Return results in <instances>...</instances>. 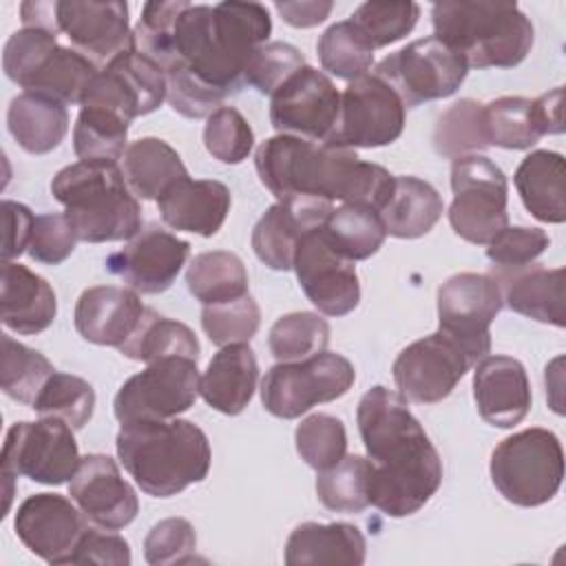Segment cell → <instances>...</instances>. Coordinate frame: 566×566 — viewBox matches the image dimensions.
<instances>
[{
    "mask_svg": "<svg viewBox=\"0 0 566 566\" xmlns=\"http://www.w3.org/2000/svg\"><path fill=\"white\" fill-rule=\"evenodd\" d=\"M358 431L374 467L369 504L389 517L418 513L442 484V460L409 402L382 385L367 389L356 409Z\"/></svg>",
    "mask_w": 566,
    "mask_h": 566,
    "instance_id": "6da1fadb",
    "label": "cell"
},
{
    "mask_svg": "<svg viewBox=\"0 0 566 566\" xmlns=\"http://www.w3.org/2000/svg\"><path fill=\"white\" fill-rule=\"evenodd\" d=\"M261 184L281 203H358L380 210L391 195L394 175L356 150L274 135L256 146Z\"/></svg>",
    "mask_w": 566,
    "mask_h": 566,
    "instance_id": "7a4b0ae2",
    "label": "cell"
},
{
    "mask_svg": "<svg viewBox=\"0 0 566 566\" xmlns=\"http://www.w3.org/2000/svg\"><path fill=\"white\" fill-rule=\"evenodd\" d=\"M270 33L272 18L261 2L188 4L175 22L177 64L230 97L245 86V66Z\"/></svg>",
    "mask_w": 566,
    "mask_h": 566,
    "instance_id": "3957f363",
    "label": "cell"
},
{
    "mask_svg": "<svg viewBox=\"0 0 566 566\" xmlns=\"http://www.w3.org/2000/svg\"><path fill=\"white\" fill-rule=\"evenodd\" d=\"M117 458L135 484L153 497H172L210 471V442L190 420L126 422L115 438Z\"/></svg>",
    "mask_w": 566,
    "mask_h": 566,
    "instance_id": "277c9868",
    "label": "cell"
},
{
    "mask_svg": "<svg viewBox=\"0 0 566 566\" xmlns=\"http://www.w3.org/2000/svg\"><path fill=\"white\" fill-rule=\"evenodd\" d=\"M51 192L86 243L130 241L142 230V208L115 161H75L62 168Z\"/></svg>",
    "mask_w": 566,
    "mask_h": 566,
    "instance_id": "5b68a950",
    "label": "cell"
},
{
    "mask_svg": "<svg viewBox=\"0 0 566 566\" xmlns=\"http://www.w3.org/2000/svg\"><path fill=\"white\" fill-rule=\"evenodd\" d=\"M433 38L458 51L469 69L517 66L533 46L535 29L515 2H436Z\"/></svg>",
    "mask_w": 566,
    "mask_h": 566,
    "instance_id": "8992f818",
    "label": "cell"
},
{
    "mask_svg": "<svg viewBox=\"0 0 566 566\" xmlns=\"http://www.w3.org/2000/svg\"><path fill=\"white\" fill-rule=\"evenodd\" d=\"M489 471L506 502L524 509L542 506L557 495L564 480L562 442L548 429H522L493 449Z\"/></svg>",
    "mask_w": 566,
    "mask_h": 566,
    "instance_id": "52a82bcc",
    "label": "cell"
},
{
    "mask_svg": "<svg viewBox=\"0 0 566 566\" xmlns=\"http://www.w3.org/2000/svg\"><path fill=\"white\" fill-rule=\"evenodd\" d=\"M356 380V369L343 354L318 352L294 363L272 365L261 380V402L268 413L294 420L321 402L343 398Z\"/></svg>",
    "mask_w": 566,
    "mask_h": 566,
    "instance_id": "ba28073f",
    "label": "cell"
},
{
    "mask_svg": "<svg viewBox=\"0 0 566 566\" xmlns=\"http://www.w3.org/2000/svg\"><path fill=\"white\" fill-rule=\"evenodd\" d=\"M2 480L9 511L13 478L24 475L38 484L60 486L71 482L80 464V449L73 429L55 418L38 422H15L9 427L2 444Z\"/></svg>",
    "mask_w": 566,
    "mask_h": 566,
    "instance_id": "9c48e42d",
    "label": "cell"
},
{
    "mask_svg": "<svg viewBox=\"0 0 566 566\" xmlns=\"http://www.w3.org/2000/svg\"><path fill=\"white\" fill-rule=\"evenodd\" d=\"M451 190L449 223L460 239L486 245L509 226V181L489 157L475 153L453 159Z\"/></svg>",
    "mask_w": 566,
    "mask_h": 566,
    "instance_id": "30bf717a",
    "label": "cell"
},
{
    "mask_svg": "<svg viewBox=\"0 0 566 566\" xmlns=\"http://www.w3.org/2000/svg\"><path fill=\"white\" fill-rule=\"evenodd\" d=\"M385 80L405 108L451 97L469 73L467 60L438 38H420L387 55L371 71Z\"/></svg>",
    "mask_w": 566,
    "mask_h": 566,
    "instance_id": "8fae6325",
    "label": "cell"
},
{
    "mask_svg": "<svg viewBox=\"0 0 566 566\" xmlns=\"http://www.w3.org/2000/svg\"><path fill=\"white\" fill-rule=\"evenodd\" d=\"M199 378L195 358L168 356L153 360L119 387L113 400V413L119 424L177 418L195 405Z\"/></svg>",
    "mask_w": 566,
    "mask_h": 566,
    "instance_id": "7c38bea8",
    "label": "cell"
},
{
    "mask_svg": "<svg viewBox=\"0 0 566 566\" xmlns=\"http://www.w3.org/2000/svg\"><path fill=\"white\" fill-rule=\"evenodd\" d=\"M405 104L376 73L347 82L340 113L325 144L340 148H380L394 144L405 130Z\"/></svg>",
    "mask_w": 566,
    "mask_h": 566,
    "instance_id": "4fadbf2b",
    "label": "cell"
},
{
    "mask_svg": "<svg viewBox=\"0 0 566 566\" xmlns=\"http://www.w3.org/2000/svg\"><path fill=\"white\" fill-rule=\"evenodd\" d=\"M502 307V290L491 274H453L438 287V329L453 338L475 365L491 352L489 327Z\"/></svg>",
    "mask_w": 566,
    "mask_h": 566,
    "instance_id": "5bb4252c",
    "label": "cell"
},
{
    "mask_svg": "<svg viewBox=\"0 0 566 566\" xmlns=\"http://www.w3.org/2000/svg\"><path fill=\"white\" fill-rule=\"evenodd\" d=\"M340 93L318 69L303 66L285 80L270 102V124L279 135L325 144L336 128Z\"/></svg>",
    "mask_w": 566,
    "mask_h": 566,
    "instance_id": "9a60e30c",
    "label": "cell"
},
{
    "mask_svg": "<svg viewBox=\"0 0 566 566\" xmlns=\"http://www.w3.org/2000/svg\"><path fill=\"white\" fill-rule=\"evenodd\" d=\"M473 367L462 347L440 329L407 345L394 360L391 374L407 402L436 405L444 400Z\"/></svg>",
    "mask_w": 566,
    "mask_h": 566,
    "instance_id": "2e32d148",
    "label": "cell"
},
{
    "mask_svg": "<svg viewBox=\"0 0 566 566\" xmlns=\"http://www.w3.org/2000/svg\"><path fill=\"white\" fill-rule=\"evenodd\" d=\"M292 270L305 296L321 314L345 316L358 307L360 283L356 265L327 243L321 226L298 239Z\"/></svg>",
    "mask_w": 566,
    "mask_h": 566,
    "instance_id": "e0dca14e",
    "label": "cell"
},
{
    "mask_svg": "<svg viewBox=\"0 0 566 566\" xmlns=\"http://www.w3.org/2000/svg\"><path fill=\"white\" fill-rule=\"evenodd\" d=\"M86 522L77 504L57 493L29 495L13 517L18 539L49 564H73Z\"/></svg>",
    "mask_w": 566,
    "mask_h": 566,
    "instance_id": "ac0fdd59",
    "label": "cell"
},
{
    "mask_svg": "<svg viewBox=\"0 0 566 566\" xmlns=\"http://www.w3.org/2000/svg\"><path fill=\"white\" fill-rule=\"evenodd\" d=\"M188 254V241L153 223L113 252L106 259V270L137 294H161L175 283Z\"/></svg>",
    "mask_w": 566,
    "mask_h": 566,
    "instance_id": "d6986e66",
    "label": "cell"
},
{
    "mask_svg": "<svg viewBox=\"0 0 566 566\" xmlns=\"http://www.w3.org/2000/svg\"><path fill=\"white\" fill-rule=\"evenodd\" d=\"M55 24L57 33L69 38L71 49L86 55L99 69L119 53L133 49L126 2L55 0Z\"/></svg>",
    "mask_w": 566,
    "mask_h": 566,
    "instance_id": "ffe728a7",
    "label": "cell"
},
{
    "mask_svg": "<svg viewBox=\"0 0 566 566\" xmlns=\"http://www.w3.org/2000/svg\"><path fill=\"white\" fill-rule=\"evenodd\" d=\"M69 495L91 524L106 531L128 526L139 511L135 489L122 478L117 462L104 453H88L80 460Z\"/></svg>",
    "mask_w": 566,
    "mask_h": 566,
    "instance_id": "44dd1931",
    "label": "cell"
},
{
    "mask_svg": "<svg viewBox=\"0 0 566 566\" xmlns=\"http://www.w3.org/2000/svg\"><path fill=\"white\" fill-rule=\"evenodd\" d=\"M473 398L484 422L511 429L520 424L533 402L524 365L513 356H484L475 363Z\"/></svg>",
    "mask_w": 566,
    "mask_h": 566,
    "instance_id": "7402d4cb",
    "label": "cell"
},
{
    "mask_svg": "<svg viewBox=\"0 0 566 566\" xmlns=\"http://www.w3.org/2000/svg\"><path fill=\"white\" fill-rule=\"evenodd\" d=\"M146 305L130 287L95 285L80 294L75 303V329L93 345L119 349L135 332Z\"/></svg>",
    "mask_w": 566,
    "mask_h": 566,
    "instance_id": "603a6c76",
    "label": "cell"
},
{
    "mask_svg": "<svg viewBox=\"0 0 566 566\" xmlns=\"http://www.w3.org/2000/svg\"><path fill=\"white\" fill-rule=\"evenodd\" d=\"M230 190L217 179L175 181L159 199L157 208L161 221L177 232H192L199 237H214L230 212Z\"/></svg>",
    "mask_w": 566,
    "mask_h": 566,
    "instance_id": "cb8c5ba5",
    "label": "cell"
},
{
    "mask_svg": "<svg viewBox=\"0 0 566 566\" xmlns=\"http://www.w3.org/2000/svg\"><path fill=\"white\" fill-rule=\"evenodd\" d=\"M334 210L329 203H281L270 206L252 228V250L270 270L287 272L294 268L298 239L321 226Z\"/></svg>",
    "mask_w": 566,
    "mask_h": 566,
    "instance_id": "d4e9b609",
    "label": "cell"
},
{
    "mask_svg": "<svg viewBox=\"0 0 566 566\" xmlns=\"http://www.w3.org/2000/svg\"><path fill=\"white\" fill-rule=\"evenodd\" d=\"M0 276L2 325L24 336L44 332L57 314V298L49 281L13 261H2Z\"/></svg>",
    "mask_w": 566,
    "mask_h": 566,
    "instance_id": "484cf974",
    "label": "cell"
},
{
    "mask_svg": "<svg viewBox=\"0 0 566 566\" xmlns=\"http://www.w3.org/2000/svg\"><path fill=\"white\" fill-rule=\"evenodd\" d=\"M259 380V363L248 343L221 347L199 378V396L208 407L239 416L252 400Z\"/></svg>",
    "mask_w": 566,
    "mask_h": 566,
    "instance_id": "4316f807",
    "label": "cell"
},
{
    "mask_svg": "<svg viewBox=\"0 0 566 566\" xmlns=\"http://www.w3.org/2000/svg\"><path fill=\"white\" fill-rule=\"evenodd\" d=\"M564 268H544L531 263L522 270L500 274L493 279L500 283L502 301L506 303L509 310L539 323L564 327Z\"/></svg>",
    "mask_w": 566,
    "mask_h": 566,
    "instance_id": "83f0119b",
    "label": "cell"
},
{
    "mask_svg": "<svg viewBox=\"0 0 566 566\" xmlns=\"http://www.w3.org/2000/svg\"><path fill=\"white\" fill-rule=\"evenodd\" d=\"M367 544L358 526L349 522H303L294 526L285 542L287 566L310 564H349L360 566L365 562Z\"/></svg>",
    "mask_w": 566,
    "mask_h": 566,
    "instance_id": "f1b7e54d",
    "label": "cell"
},
{
    "mask_svg": "<svg viewBox=\"0 0 566 566\" xmlns=\"http://www.w3.org/2000/svg\"><path fill=\"white\" fill-rule=\"evenodd\" d=\"M564 179L566 164L564 157L555 150L528 153L513 175L524 208L544 223L566 221Z\"/></svg>",
    "mask_w": 566,
    "mask_h": 566,
    "instance_id": "f546056e",
    "label": "cell"
},
{
    "mask_svg": "<svg viewBox=\"0 0 566 566\" xmlns=\"http://www.w3.org/2000/svg\"><path fill=\"white\" fill-rule=\"evenodd\" d=\"M444 210L438 190L413 175L394 177V188L378 210L385 232L396 239H418L431 232Z\"/></svg>",
    "mask_w": 566,
    "mask_h": 566,
    "instance_id": "4dcf8cb0",
    "label": "cell"
},
{
    "mask_svg": "<svg viewBox=\"0 0 566 566\" xmlns=\"http://www.w3.org/2000/svg\"><path fill=\"white\" fill-rule=\"evenodd\" d=\"M7 128L15 144L31 155L55 150L69 133L64 104L35 93H20L9 102Z\"/></svg>",
    "mask_w": 566,
    "mask_h": 566,
    "instance_id": "1f68e13d",
    "label": "cell"
},
{
    "mask_svg": "<svg viewBox=\"0 0 566 566\" xmlns=\"http://www.w3.org/2000/svg\"><path fill=\"white\" fill-rule=\"evenodd\" d=\"M124 177L135 197L157 201L175 181L188 177V170L168 142L142 137L124 153Z\"/></svg>",
    "mask_w": 566,
    "mask_h": 566,
    "instance_id": "d6a6232c",
    "label": "cell"
},
{
    "mask_svg": "<svg viewBox=\"0 0 566 566\" xmlns=\"http://www.w3.org/2000/svg\"><path fill=\"white\" fill-rule=\"evenodd\" d=\"M99 73L86 55L75 49L57 44L49 57L35 69V73L22 84L24 93L44 95L64 106L82 104L91 82Z\"/></svg>",
    "mask_w": 566,
    "mask_h": 566,
    "instance_id": "836d02e7",
    "label": "cell"
},
{
    "mask_svg": "<svg viewBox=\"0 0 566 566\" xmlns=\"http://www.w3.org/2000/svg\"><path fill=\"white\" fill-rule=\"evenodd\" d=\"M321 232L327 243L349 261L374 256L387 237L378 210L358 203L334 208L321 223Z\"/></svg>",
    "mask_w": 566,
    "mask_h": 566,
    "instance_id": "e575fe53",
    "label": "cell"
},
{
    "mask_svg": "<svg viewBox=\"0 0 566 566\" xmlns=\"http://www.w3.org/2000/svg\"><path fill=\"white\" fill-rule=\"evenodd\" d=\"M199 340L195 332L175 318L161 316L146 307L130 338L119 347V352L130 360L153 363L168 356H188L199 360Z\"/></svg>",
    "mask_w": 566,
    "mask_h": 566,
    "instance_id": "d590c367",
    "label": "cell"
},
{
    "mask_svg": "<svg viewBox=\"0 0 566 566\" xmlns=\"http://www.w3.org/2000/svg\"><path fill=\"white\" fill-rule=\"evenodd\" d=\"M186 285L201 305L230 303L248 294V270L234 252H201L186 270Z\"/></svg>",
    "mask_w": 566,
    "mask_h": 566,
    "instance_id": "8d00e7d4",
    "label": "cell"
},
{
    "mask_svg": "<svg viewBox=\"0 0 566 566\" xmlns=\"http://www.w3.org/2000/svg\"><path fill=\"white\" fill-rule=\"evenodd\" d=\"M130 122L113 108L84 104L73 126V150L80 159L119 161L128 148Z\"/></svg>",
    "mask_w": 566,
    "mask_h": 566,
    "instance_id": "74e56055",
    "label": "cell"
},
{
    "mask_svg": "<svg viewBox=\"0 0 566 566\" xmlns=\"http://www.w3.org/2000/svg\"><path fill=\"white\" fill-rule=\"evenodd\" d=\"M484 133L489 146L506 150H526L544 137L533 99L520 95H506L484 104Z\"/></svg>",
    "mask_w": 566,
    "mask_h": 566,
    "instance_id": "f35d334b",
    "label": "cell"
},
{
    "mask_svg": "<svg viewBox=\"0 0 566 566\" xmlns=\"http://www.w3.org/2000/svg\"><path fill=\"white\" fill-rule=\"evenodd\" d=\"M371 462L363 455H347L334 467L318 471L316 495L321 504L336 513H360L369 506Z\"/></svg>",
    "mask_w": 566,
    "mask_h": 566,
    "instance_id": "ab89813d",
    "label": "cell"
},
{
    "mask_svg": "<svg viewBox=\"0 0 566 566\" xmlns=\"http://www.w3.org/2000/svg\"><path fill=\"white\" fill-rule=\"evenodd\" d=\"M316 53L323 71L347 82L369 73L374 64V49L352 20L327 27L316 42Z\"/></svg>",
    "mask_w": 566,
    "mask_h": 566,
    "instance_id": "60d3db41",
    "label": "cell"
},
{
    "mask_svg": "<svg viewBox=\"0 0 566 566\" xmlns=\"http://www.w3.org/2000/svg\"><path fill=\"white\" fill-rule=\"evenodd\" d=\"M31 409L40 418L62 420L73 431H77L93 418L95 389L88 380L80 376L53 371L44 382V387L40 389Z\"/></svg>",
    "mask_w": 566,
    "mask_h": 566,
    "instance_id": "b9f144b4",
    "label": "cell"
},
{
    "mask_svg": "<svg viewBox=\"0 0 566 566\" xmlns=\"http://www.w3.org/2000/svg\"><path fill=\"white\" fill-rule=\"evenodd\" d=\"M433 148L440 157L458 159L489 148L484 133V104L460 99L451 104L436 122Z\"/></svg>",
    "mask_w": 566,
    "mask_h": 566,
    "instance_id": "7bdbcfd3",
    "label": "cell"
},
{
    "mask_svg": "<svg viewBox=\"0 0 566 566\" xmlns=\"http://www.w3.org/2000/svg\"><path fill=\"white\" fill-rule=\"evenodd\" d=\"M329 325L316 312H290L274 321L268 334L270 354L279 363H294L325 352Z\"/></svg>",
    "mask_w": 566,
    "mask_h": 566,
    "instance_id": "ee69618b",
    "label": "cell"
},
{
    "mask_svg": "<svg viewBox=\"0 0 566 566\" xmlns=\"http://www.w3.org/2000/svg\"><path fill=\"white\" fill-rule=\"evenodd\" d=\"M53 371L55 367L44 354L2 334L0 385L9 398L31 407Z\"/></svg>",
    "mask_w": 566,
    "mask_h": 566,
    "instance_id": "f6af8a7d",
    "label": "cell"
},
{
    "mask_svg": "<svg viewBox=\"0 0 566 566\" xmlns=\"http://www.w3.org/2000/svg\"><path fill=\"white\" fill-rule=\"evenodd\" d=\"M188 4L190 2L186 0L146 2L139 22L133 29V49L161 66L164 73L177 64L175 22Z\"/></svg>",
    "mask_w": 566,
    "mask_h": 566,
    "instance_id": "bcb514c9",
    "label": "cell"
},
{
    "mask_svg": "<svg viewBox=\"0 0 566 566\" xmlns=\"http://www.w3.org/2000/svg\"><path fill=\"white\" fill-rule=\"evenodd\" d=\"M294 442L301 460L307 467L325 471L345 458L347 431L340 418L329 413H312L296 427Z\"/></svg>",
    "mask_w": 566,
    "mask_h": 566,
    "instance_id": "7dc6e473",
    "label": "cell"
},
{
    "mask_svg": "<svg viewBox=\"0 0 566 566\" xmlns=\"http://www.w3.org/2000/svg\"><path fill=\"white\" fill-rule=\"evenodd\" d=\"M418 18L420 7L416 2H363L354 9L349 20L376 51L411 33Z\"/></svg>",
    "mask_w": 566,
    "mask_h": 566,
    "instance_id": "c3c4849f",
    "label": "cell"
},
{
    "mask_svg": "<svg viewBox=\"0 0 566 566\" xmlns=\"http://www.w3.org/2000/svg\"><path fill=\"white\" fill-rule=\"evenodd\" d=\"M106 69H111L122 80V84L137 104L139 117L157 111L166 99L168 84L164 69L157 66L153 60L144 57L142 53H137L135 49H128L113 57L106 64Z\"/></svg>",
    "mask_w": 566,
    "mask_h": 566,
    "instance_id": "681fc988",
    "label": "cell"
},
{
    "mask_svg": "<svg viewBox=\"0 0 566 566\" xmlns=\"http://www.w3.org/2000/svg\"><path fill=\"white\" fill-rule=\"evenodd\" d=\"M261 325L259 303L245 294L230 303L203 305L201 310V327L210 343L217 347L250 343Z\"/></svg>",
    "mask_w": 566,
    "mask_h": 566,
    "instance_id": "f907efd6",
    "label": "cell"
},
{
    "mask_svg": "<svg viewBox=\"0 0 566 566\" xmlns=\"http://www.w3.org/2000/svg\"><path fill=\"white\" fill-rule=\"evenodd\" d=\"M203 144L221 164H241L254 148V130L234 106H221L206 119Z\"/></svg>",
    "mask_w": 566,
    "mask_h": 566,
    "instance_id": "816d5d0a",
    "label": "cell"
},
{
    "mask_svg": "<svg viewBox=\"0 0 566 566\" xmlns=\"http://www.w3.org/2000/svg\"><path fill=\"white\" fill-rule=\"evenodd\" d=\"M486 245V259L493 263V276H500L535 263V259L551 245V237L542 228L506 226Z\"/></svg>",
    "mask_w": 566,
    "mask_h": 566,
    "instance_id": "f5cc1de1",
    "label": "cell"
},
{
    "mask_svg": "<svg viewBox=\"0 0 566 566\" xmlns=\"http://www.w3.org/2000/svg\"><path fill=\"white\" fill-rule=\"evenodd\" d=\"M166 99L170 108L188 119H208L228 99L223 91L203 82L184 64H177L170 71H166Z\"/></svg>",
    "mask_w": 566,
    "mask_h": 566,
    "instance_id": "db71d44e",
    "label": "cell"
},
{
    "mask_svg": "<svg viewBox=\"0 0 566 566\" xmlns=\"http://www.w3.org/2000/svg\"><path fill=\"white\" fill-rule=\"evenodd\" d=\"M305 66L303 53L287 42H268L250 57L245 66V84L261 95H274L276 88Z\"/></svg>",
    "mask_w": 566,
    "mask_h": 566,
    "instance_id": "11a10c76",
    "label": "cell"
},
{
    "mask_svg": "<svg viewBox=\"0 0 566 566\" xmlns=\"http://www.w3.org/2000/svg\"><path fill=\"white\" fill-rule=\"evenodd\" d=\"M197 533L184 517H166L157 522L144 539V559L150 566L190 564L197 559Z\"/></svg>",
    "mask_w": 566,
    "mask_h": 566,
    "instance_id": "9f6ffc18",
    "label": "cell"
},
{
    "mask_svg": "<svg viewBox=\"0 0 566 566\" xmlns=\"http://www.w3.org/2000/svg\"><path fill=\"white\" fill-rule=\"evenodd\" d=\"M55 46L57 38L44 29L22 27L20 31L11 33L2 51V69L7 77L22 88V84L35 73V69Z\"/></svg>",
    "mask_w": 566,
    "mask_h": 566,
    "instance_id": "6f0895ef",
    "label": "cell"
},
{
    "mask_svg": "<svg viewBox=\"0 0 566 566\" xmlns=\"http://www.w3.org/2000/svg\"><path fill=\"white\" fill-rule=\"evenodd\" d=\"M77 241L80 239L64 212H46L35 217L27 252L38 263L60 265L73 254Z\"/></svg>",
    "mask_w": 566,
    "mask_h": 566,
    "instance_id": "680465c9",
    "label": "cell"
},
{
    "mask_svg": "<svg viewBox=\"0 0 566 566\" xmlns=\"http://www.w3.org/2000/svg\"><path fill=\"white\" fill-rule=\"evenodd\" d=\"M130 546L128 542L113 531L86 528L82 539L77 542L73 564H111V566H128L130 564Z\"/></svg>",
    "mask_w": 566,
    "mask_h": 566,
    "instance_id": "91938a15",
    "label": "cell"
},
{
    "mask_svg": "<svg viewBox=\"0 0 566 566\" xmlns=\"http://www.w3.org/2000/svg\"><path fill=\"white\" fill-rule=\"evenodd\" d=\"M2 223H4L2 261H11V259H18L24 250H29L35 214L24 203L4 199L2 201Z\"/></svg>",
    "mask_w": 566,
    "mask_h": 566,
    "instance_id": "94428289",
    "label": "cell"
},
{
    "mask_svg": "<svg viewBox=\"0 0 566 566\" xmlns=\"http://www.w3.org/2000/svg\"><path fill=\"white\" fill-rule=\"evenodd\" d=\"M332 2L327 0H301V2H276L274 9L279 11V15L296 29H310L321 24L329 11H332Z\"/></svg>",
    "mask_w": 566,
    "mask_h": 566,
    "instance_id": "6125c7cd",
    "label": "cell"
},
{
    "mask_svg": "<svg viewBox=\"0 0 566 566\" xmlns=\"http://www.w3.org/2000/svg\"><path fill=\"white\" fill-rule=\"evenodd\" d=\"M562 99H564V88L562 86H555L553 91L533 99L544 135H559L564 130Z\"/></svg>",
    "mask_w": 566,
    "mask_h": 566,
    "instance_id": "be15d7a7",
    "label": "cell"
}]
</instances>
